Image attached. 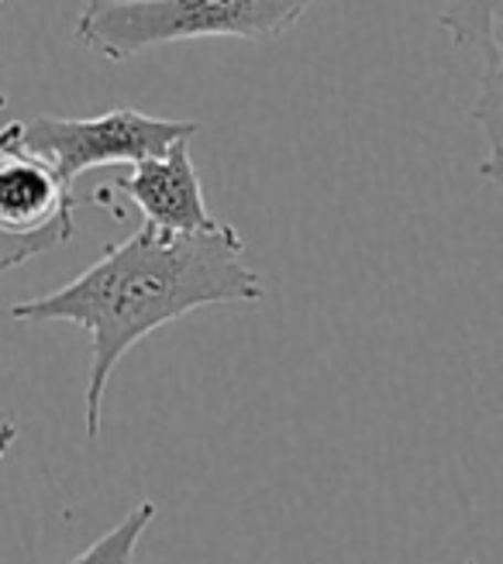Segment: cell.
Listing matches in <instances>:
<instances>
[{
	"instance_id": "1",
	"label": "cell",
	"mask_w": 503,
	"mask_h": 564,
	"mask_svg": "<svg viewBox=\"0 0 503 564\" xmlns=\"http://www.w3.org/2000/svg\"><path fill=\"white\" fill-rule=\"evenodd\" d=\"M263 296V275L245 262V241L232 224L204 235H162L142 224L63 290L21 300L8 314L21 324L66 321L90 334L87 437L97 441L107 382L142 337L201 306Z\"/></svg>"
},
{
	"instance_id": "2",
	"label": "cell",
	"mask_w": 503,
	"mask_h": 564,
	"mask_svg": "<svg viewBox=\"0 0 503 564\" xmlns=\"http://www.w3.org/2000/svg\"><path fill=\"white\" fill-rule=\"evenodd\" d=\"M314 0H87L76 39L107 63H131L159 45L190 39L276 42L293 32Z\"/></svg>"
},
{
	"instance_id": "3",
	"label": "cell",
	"mask_w": 503,
	"mask_h": 564,
	"mask_svg": "<svg viewBox=\"0 0 503 564\" xmlns=\"http://www.w3.org/2000/svg\"><path fill=\"white\" fill-rule=\"evenodd\" d=\"M197 121L152 118L135 107H110L97 118H55L11 121L18 149L42 159L66 186L83 173L104 165H138L165 155L180 141H193Z\"/></svg>"
},
{
	"instance_id": "4",
	"label": "cell",
	"mask_w": 503,
	"mask_h": 564,
	"mask_svg": "<svg viewBox=\"0 0 503 564\" xmlns=\"http://www.w3.org/2000/svg\"><path fill=\"white\" fill-rule=\"evenodd\" d=\"M73 186L18 149L11 124L0 128V235L11 238H73Z\"/></svg>"
},
{
	"instance_id": "5",
	"label": "cell",
	"mask_w": 503,
	"mask_h": 564,
	"mask_svg": "<svg viewBox=\"0 0 503 564\" xmlns=\"http://www.w3.org/2000/svg\"><path fill=\"white\" fill-rule=\"evenodd\" d=\"M142 210L146 228L162 235H204L221 220L211 217L201 173L190 159V141H180L165 155L131 165L115 186Z\"/></svg>"
},
{
	"instance_id": "6",
	"label": "cell",
	"mask_w": 503,
	"mask_h": 564,
	"mask_svg": "<svg viewBox=\"0 0 503 564\" xmlns=\"http://www.w3.org/2000/svg\"><path fill=\"white\" fill-rule=\"evenodd\" d=\"M500 11H503V0H445L441 18H438L459 48H477L483 55V83H480L477 107H472V118H477L486 138L483 176H490L493 183L500 180V104H503Z\"/></svg>"
},
{
	"instance_id": "7",
	"label": "cell",
	"mask_w": 503,
	"mask_h": 564,
	"mask_svg": "<svg viewBox=\"0 0 503 564\" xmlns=\"http://www.w3.org/2000/svg\"><path fill=\"white\" fill-rule=\"evenodd\" d=\"M152 520H156V502L149 499L138 502L118 527H110L100 541H94L87 551H79L69 564H135V551L142 544Z\"/></svg>"
},
{
	"instance_id": "8",
	"label": "cell",
	"mask_w": 503,
	"mask_h": 564,
	"mask_svg": "<svg viewBox=\"0 0 503 564\" xmlns=\"http://www.w3.org/2000/svg\"><path fill=\"white\" fill-rule=\"evenodd\" d=\"M63 241L55 238H11V235H0V272H11L24 262H32L45 251L60 248Z\"/></svg>"
},
{
	"instance_id": "9",
	"label": "cell",
	"mask_w": 503,
	"mask_h": 564,
	"mask_svg": "<svg viewBox=\"0 0 503 564\" xmlns=\"http://www.w3.org/2000/svg\"><path fill=\"white\" fill-rule=\"evenodd\" d=\"M18 441V423L8 416V420H0V462L8 458V451H11V444Z\"/></svg>"
},
{
	"instance_id": "10",
	"label": "cell",
	"mask_w": 503,
	"mask_h": 564,
	"mask_svg": "<svg viewBox=\"0 0 503 564\" xmlns=\"http://www.w3.org/2000/svg\"><path fill=\"white\" fill-rule=\"evenodd\" d=\"M0 4H4V0H0Z\"/></svg>"
}]
</instances>
